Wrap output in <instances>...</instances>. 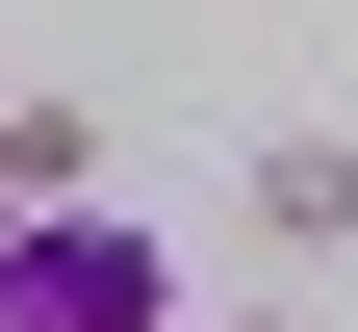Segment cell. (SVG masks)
<instances>
[{
    "instance_id": "2",
    "label": "cell",
    "mask_w": 358,
    "mask_h": 332,
    "mask_svg": "<svg viewBox=\"0 0 358 332\" xmlns=\"http://www.w3.org/2000/svg\"><path fill=\"white\" fill-rule=\"evenodd\" d=\"M231 230H256L282 281H333V256H358V128H256V154H231Z\"/></svg>"
},
{
    "instance_id": "4",
    "label": "cell",
    "mask_w": 358,
    "mask_h": 332,
    "mask_svg": "<svg viewBox=\"0 0 358 332\" xmlns=\"http://www.w3.org/2000/svg\"><path fill=\"white\" fill-rule=\"evenodd\" d=\"M205 332H333V307H307V281H282V256H256V307H205Z\"/></svg>"
},
{
    "instance_id": "3",
    "label": "cell",
    "mask_w": 358,
    "mask_h": 332,
    "mask_svg": "<svg viewBox=\"0 0 358 332\" xmlns=\"http://www.w3.org/2000/svg\"><path fill=\"white\" fill-rule=\"evenodd\" d=\"M0 179H26V205H77V179H103V128H77V103H0Z\"/></svg>"
},
{
    "instance_id": "1",
    "label": "cell",
    "mask_w": 358,
    "mask_h": 332,
    "mask_svg": "<svg viewBox=\"0 0 358 332\" xmlns=\"http://www.w3.org/2000/svg\"><path fill=\"white\" fill-rule=\"evenodd\" d=\"M0 332H179V230H128L103 179H77V205L0 179Z\"/></svg>"
}]
</instances>
